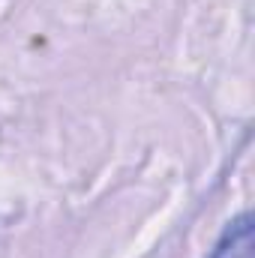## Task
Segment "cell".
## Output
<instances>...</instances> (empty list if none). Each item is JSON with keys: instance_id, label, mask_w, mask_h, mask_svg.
Wrapping results in <instances>:
<instances>
[{"instance_id": "cell-1", "label": "cell", "mask_w": 255, "mask_h": 258, "mask_svg": "<svg viewBox=\"0 0 255 258\" xmlns=\"http://www.w3.org/2000/svg\"><path fill=\"white\" fill-rule=\"evenodd\" d=\"M207 258H255V219L249 210L225 222L216 246L210 249Z\"/></svg>"}]
</instances>
